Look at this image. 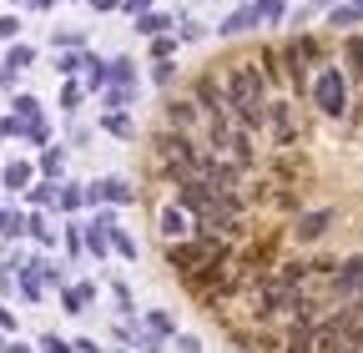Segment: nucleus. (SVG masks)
I'll use <instances>...</instances> for the list:
<instances>
[{"instance_id":"f257e3e1","label":"nucleus","mask_w":363,"mask_h":353,"mask_svg":"<svg viewBox=\"0 0 363 353\" xmlns=\"http://www.w3.org/2000/svg\"><path fill=\"white\" fill-rule=\"evenodd\" d=\"M222 86H227V101H233L238 121H242L247 131H262V126H267V86H262L257 66H252V61H238L233 71H227Z\"/></svg>"},{"instance_id":"f03ea898","label":"nucleus","mask_w":363,"mask_h":353,"mask_svg":"<svg viewBox=\"0 0 363 353\" xmlns=\"http://www.w3.org/2000/svg\"><path fill=\"white\" fill-rule=\"evenodd\" d=\"M157 162H162V172L167 176H177V182H197L202 176V167H207V147H197V137H182V131H157Z\"/></svg>"},{"instance_id":"7ed1b4c3","label":"nucleus","mask_w":363,"mask_h":353,"mask_svg":"<svg viewBox=\"0 0 363 353\" xmlns=\"http://www.w3.org/2000/svg\"><path fill=\"white\" fill-rule=\"evenodd\" d=\"M313 101H318V111L323 116H348V81L338 76V66H323L318 71V81H313Z\"/></svg>"},{"instance_id":"20e7f679","label":"nucleus","mask_w":363,"mask_h":353,"mask_svg":"<svg viewBox=\"0 0 363 353\" xmlns=\"http://www.w3.org/2000/svg\"><path fill=\"white\" fill-rule=\"evenodd\" d=\"M333 223H338V207H318V212H303V217H298V223L288 228V237H293L298 247L323 242V237L333 232Z\"/></svg>"},{"instance_id":"39448f33","label":"nucleus","mask_w":363,"mask_h":353,"mask_svg":"<svg viewBox=\"0 0 363 353\" xmlns=\"http://www.w3.org/2000/svg\"><path fill=\"white\" fill-rule=\"evenodd\" d=\"M202 121H207V116H202V106H197L192 96H172V101H167V126L182 131V137H197Z\"/></svg>"},{"instance_id":"423d86ee","label":"nucleus","mask_w":363,"mask_h":353,"mask_svg":"<svg viewBox=\"0 0 363 353\" xmlns=\"http://www.w3.org/2000/svg\"><path fill=\"white\" fill-rule=\"evenodd\" d=\"M267 121L278 126V147H283V152H293V147H298V137H303V126L293 121V106H288L283 96H278V101H267Z\"/></svg>"},{"instance_id":"0eeeda50","label":"nucleus","mask_w":363,"mask_h":353,"mask_svg":"<svg viewBox=\"0 0 363 353\" xmlns=\"http://www.w3.org/2000/svg\"><path fill=\"white\" fill-rule=\"evenodd\" d=\"M162 237H167V242L192 237V212H182L177 202H172V207H162Z\"/></svg>"},{"instance_id":"6e6552de","label":"nucleus","mask_w":363,"mask_h":353,"mask_svg":"<svg viewBox=\"0 0 363 353\" xmlns=\"http://www.w3.org/2000/svg\"><path fill=\"white\" fill-rule=\"evenodd\" d=\"M86 197H91V202H136V187L121 182V176H106V182H96Z\"/></svg>"},{"instance_id":"1a4fd4ad","label":"nucleus","mask_w":363,"mask_h":353,"mask_svg":"<svg viewBox=\"0 0 363 353\" xmlns=\"http://www.w3.org/2000/svg\"><path fill=\"white\" fill-rule=\"evenodd\" d=\"M252 66H257L262 86H278V81H283V51H278V46H267V51H262Z\"/></svg>"},{"instance_id":"9d476101","label":"nucleus","mask_w":363,"mask_h":353,"mask_svg":"<svg viewBox=\"0 0 363 353\" xmlns=\"http://www.w3.org/2000/svg\"><path fill=\"white\" fill-rule=\"evenodd\" d=\"M343 61H348L343 71H348L353 81H363V35H348V40H343Z\"/></svg>"},{"instance_id":"9b49d317","label":"nucleus","mask_w":363,"mask_h":353,"mask_svg":"<svg viewBox=\"0 0 363 353\" xmlns=\"http://www.w3.org/2000/svg\"><path fill=\"white\" fill-rule=\"evenodd\" d=\"M283 353H313V323H293V333L283 338Z\"/></svg>"},{"instance_id":"f8f14e48","label":"nucleus","mask_w":363,"mask_h":353,"mask_svg":"<svg viewBox=\"0 0 363 353\" xmlns=\"http://www.w3.org/2000/svg\"><path fill=\"white\" fill-rule=\"evenodd\" d=\"M252 26H257V11L247 6V11H238L233 21H227V26H222V35H242V30H252Z\"/></svg>"},{"instance_id":"ddd939ff","label":"nucleus","mask_w":363,"mask_h":353,"mask_svg":"<svg viewBox=\"0 0 363 353\" xmlns=\"http://www.w3.org/2000/svg\"><path fill=\"white\" fill-rule=\"evenodd\" d=\"M328 21H333V30H353V26L363 21V11H358V6H343V11H338V6H333Z\"/></svg>"},{"instance_id":"4468645a","label":"nucleus","mask_w":363,"mask_h":353,"mask_svg":"<svg viewBox=\"0 0 363 353\" xmlns=\"http://www.w3.org/2000/svg\"><path fill=\"white\" fill-rule=\"evenodd\" d=\"M91 298H96V288H71V293H66V313H86Z\"/></svg>"},{"instance_id":"2eb2a0df","label":"nucleus","mask_w":363,"mask_h":353,"mask_svg":"<svg viewBox=\"0 0 363 353\" xmlns=\"http://www.w3.org/2000/svg\"><path fill=\"white\" fill-rule=\"evenodd\" d=\"M106 232L111 228H101V223H91V232H86V247L96 252V257H106Z\"/></svg>"},{"instance_id":"dca6fc26","label":"nucleus","mask_w":363,"mask_h":353,"mask_svg":"<svg viewBox=\"0 0 363 353\" xmlns=\"http://www.w3.org/2000/svg\"><path fill=\"white\" fill-rule=\"evenodd\" d=\"M26 182H30V167H26V162H11V167H6V187H16V192H21Z\"/></svg>"},{"instance_id":"f3484780","label":"nucleus","mask_w":363,"mask_h":353,"mask_svg":"<svg viewBox=\"0 0 363 353\" xmlns=\"http://www.w3.org/2000/svg\"><path fill=\"white\" fill-rule=\"evenodd\" d=\"M257 21H283V0H257Z\"/></svg>"},{"instance_id":"a211bd4d","label":"nucleus","mask_w":363,"mask_h":353,"mask_svg":"<svg viewBox=\"0 0 363 353\" xmlns=\"http://www.w3.org/2000/svg\"><path fill=\"white\" fill-rule=\"evenodd\" d=\"M0 232H6V237H21V232H26V217H16V212H0Z\"/></svg>"},{"instance_id":"6ab92c4d","label":"nucleus","mask_w":363,"mask_h":353,"mask_svg":"<svg viewBox=\"0 0 363 353\" xmlns=\"http://www.w3.org/2000/svg\"><path fill=\"white\" fill-rule=\"evenodd\" d=\"M167 26H172L167 16H142V21H136V30H147V35H162Z\"/></svg>"},{"instance_id":"aec40b11","label":"nucleus","mask_w":363,"mask_h":353,"mask_svg":"<svg viewBox=\"0 0 363 353\" xmlns=\"http://www.w3.org/2000/svg\"><path fill=\"white\" fill-rule=\"evenodd\" d=\"M106 126L116 131V137H136V126H131V121H126L121 111H111V116H106Z\"/></svg>"},{"instance_id":"412c9836","label":"nucleus","mask_w":363,"mask_h":353,"mask_svg":"<svg viewBox=\"0 0 363 353\" xmlns=\"http://www.w3.org/2000/svg\"><path fill=\"white\" fill-rule=\"evenodd\" d=\"M40 353H71V343L56 338V333H45V338H40Z\"/></svg>"},{"instance_id":"4be33fe9","label":"nucleus","mask_w":363,"mask_h":353,"mask_svg":"<svg viewBox=\"0 0 363 353\" xmlns=\"http://www.w3.org/2000/svg\"><path fill=\"white\" fill-rule=\"evenodd\" d=\"M11 71H21V66H30V46H11V61H6Z\"/></svg>"},{"instance_id":"5701e85b","label":"nucleus","mask_w":363,"mask_h":353,"mask_svg":"<svg viewBox=\"0 0 363 353\" xmlns=\"http://www.w3.org/2000/svg\"><path fill=\"white\" fill-rule=\"evenodd\" d=\"M61 162H66L61 152H45V157H40V172H51V176H56V172H61Z\"/></svg>"},{"instance_id":"b1692460","label":"nucleus","mask_w":363,"mask_h":353,"mask_svg":"<svg viewBox=\"0 0 363 353\" xmlns=\"http://www.w3.org/2000/svg\"><path fill=\"white\" fill-rule=\"evenodd\" d=\"M81 66H86V56H76V51H71V56H61V71H66V76H76Z\"/></svg>"},{"instance_id":"393cba45","label":"nucleus","mask_w":363,"mask_h":353,"mask_svg":"<svg viewBox=\"0 0 363 353\" xmlns=\"http://www.w3.org/2000/svg\"><path fill=\"white\" fill-rule=\"evenodd\" d=\"M111 76L126 86V81H131V61H126V56H121V61H111Z\"/></svg>"},{"instance_id":"a878e982","label":"nucleus","mask_w":363,"mask_h":353,"mask_svg":"<svg viewBox=\"0 0 363 353\" xmlns=\"http://www.w3.org/2000/svg\"><path fill=\"white\" fill-rule=\"evenodd\" d=\"M111 242H116V252H121V257H136V242H131V237H126V232H116V237H111Z\"/></svg>"},{"instance_id":"bb28decb","label":"nucleus","mask_w":363,"mask_h":353,"mask_svg":"<svg viewBox=\"0 0 363 353\" xmlns=\"http://www.w3.org/2000/svg\"><path fill=\"white\" fill-rule=\"evenodd\" d=\"M147 323H152V328H157V333H177V323H172V318H167V313H152V318H147Z\"/></svg>"},{"instance_id":"cd10ccee","label":"nucleus","mask_w":363,"mask_h":353,"mask_svg":"<svg viewBox=\"0 0 363 353\" xmlns=\"http://www.w3.org/2000/svg\"><path fill=\"white\" fill-rule=\"evenodd\" d=\"M16 30H21V21H16V16H0V35H6V40H11Z\"/></svg>"},{"instance_id":"c85d7f7f","label":"nucleus","mask_w":363,"mask_h":353,"mask_svg":"<svg viewBox=\"0 0 363 353\" xmlns=\"http://www.w3.org/2000/svg\"><path fill=\"white\" fill-rule=\"evenodd\" d=\"M16 111L21 116H35V96H16Z\"/></svg>"},{"instance_id":"c756f323","label":"nucleus","mask_w":363,"mask_h":353,"mask_svg":"<svg viewBox=\"0 0 363 353\" xmlns=\"http://www.w3.org/2000/svg\"><path fill=\"white\" fill-rule=\"evenodd\" d=\"M177 348H182V353H202V343H197V338H177Z\"/></svg>"},{"instance_id":"7c9ffc66","label":"nucleus","mask_w":363,"mask_h":353,"mask_svg":"<svg viewBox=\"0 0 363 353\" xmlns=\"http://www.w3.org/2000/svg\"><path fill=\"white\" fill-rule=\"evenodd\" d=\"M11 323H16V318H11V313H6V308H0V328H11Z\"/></svg>"},{"instance_id":"2f4dec72","label":"nucleus","mask_w":363,"mask_h":353,"mask_svg":"<svg viewBox=\"0 0 363 353\" xmlns=\"http://www.w3.org/2000/svg\"><path fill=\"white\" fill-rule=\"evenodd\" d=\"M91 6H101V11H111V6H116V0H91Z\"/></svg>"},{"instance_id":"473e14b6","label":"nucleus","mask_w":363,"mask_h":353,"mask_svg":"<svg viewBox=\"0 0 363 353\" xmlns=\"http://www.w3.org/2000/svg\"><path fill=\"white\" fill-rule=\"evenodd\" d=\"M358 11H363V0H358Z\"/></svg>"},{"instance_id":"72a5a7b5","label":"nucleus","mask_w":363,"mask_h":353,"mask_svg":"<svg viewBox=\"0 0 363 353\" xmlns=\"http://www.w3.org/2000/svg\"><path fill=\"white\" fill-rule=\"evenodd\" d=\"M0 81H6V76H0Z\"/></svg>"}]
</instances>
